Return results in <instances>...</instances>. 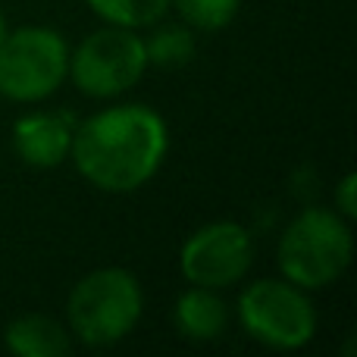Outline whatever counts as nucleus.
Masks as SVG:
<instances>
[{"instance_id":"1","label":"nucleus","mask_w":357,"mask_h":357,"mask_svg":"<svg viewBox=\"0 0 357 357\" xmlns=\"http://www.w3.org/2000/svg\"><path fill=\"white\" fill-rule=\"evenodd\" d=\"M167 154V119L148 104H116L75 123L69 160L91 188L129 195L160 173Z\"/></svg>"},{"instance_id":"2","label":"nucleus","mask_w":357,"mask_h":357,"mask_svg":"<svg viewBox=\"0 0 357 357\" xmlns=\"http://www.w3.org/2000/svg\"><path fill=\"white\" fill-rule=\"evenodd\" d=\"M142 314V282L123 266L91 270L73 285L66 298V329L88 348H110L123 342L138 326Z\"/></svg>"},{"instance_id":"3","label":"nucleus","mask_w":357,"mask_h":357,"mask_svg":"<svg viewBox=\"0 0 357 357\" xmlns=\"http://www.w3.org/2000/svg\"><path fill=\"white\" fill-rule=\"evenodd\" d=\"M354 232L351 222L329 207H304L285 226L276 248V264L289 282L304 291L333 285L351 266Z\"/></svg>"},{"instance_id":"4","label":"nucleus","mask_w":357,"mask_h":357,"mask_svg":"<svg viewBox=\"0 0 357 357\" xmlns=\"http://www.w3.org/2000/svg\"><path fill=\"white\" fill-rule=\"evenodd\" d=\"M69 75V44L50 25H22L0 41V98L38 104Z\"/></svg>"},{"instance_id":"5","label":"nucleus","mask_w":357,"mask_h":357,"mask_svg":"<svg viewBox=\"0 0 357 357\" xmlns=\"http://www.w3.org/2000/svg\"><path fill=\"white\" fill-rule=\"evenodd\" d=\"M238 323L254 342L273 351H298L317 335V307L301 285L289 279H257L235 304Z\"/></svg>"},{"instance_id":"6","label":"nucleus","mask_w":357,"mask_h":357,"mask_svg":"<svg viewBox=\"0 0 357 357\" xmlns=\"http://www.w3.org/2000/svg\"><path fill=\"white\" fill-rule=\"evenodd\" d=\"M148 73L144 38L135 29L104 25L91 31L79 47L69 50V75L73 85L88 98H119L142 82Z\"/></svg>"},{"instance_id":"7","label":"nucleus","mask_w":357,"mask_h":357,"mask_svg":"<svg viewBox=\"0 0 357 357\" xmlns=\"http://www.w3.org/2000/svg\"><path fill=\"white\" fill-rule=\"evenodd\" d=\"M254 264V238L241 222L216 220L195 229L178 251V273L188 285L229 289L241 282Z\"/></svg>"},{"instance_id":"8","label":"nucleus","mask_w":357,"mask_h":357,"mask_svg":"<svg viewBox=\"0 0 357 357\" xmlns=\"http://www.w3.org/2000/svg\"><path fill=\"white\" fill-rule=\"evenodd\" d=\"M75 119L69 113H22L13 123V151L31 169H54L69 160Z\"/></svg>"},{"instance_id":"9","label":"nucleus","mask_w":357,"mask_h":357,"mask_svg":"<svg viewBox=\"0 0 357 357\" xmlns=\"http://www.w3.org/2000/svg\"><path fill=\"white\" fill-rule=\"evenodd\" d=\"M173 326L182 339L216 342L229 329V304L216 295V289L188 285V291L176 298Z\"/></svg>"},{"instance_id":"10","label":"nucleus","mask_w":357,"mask_h":357,"mask_svg":"<svg viewBox=\"0 0 357 357\" xmlns=\"http://www.w3.org/2000/svg\"><path fill=\"white\" fill-rule=\"evenodd\" d=\"M3 345L16 357H66L73 351L69 329L60 320L44 314L16 317L3 329Z\"/></svg>"},{"instance_id":"11","label":"nucleus","mask_w":357,"mask_h":357,"mask_svg":"<svg viewBox=\"0 0 357 357\" xmlns=\"http://www.w3.org/2000/svg\"><path fill=\"white\" fill-rule=\"evenodd\" d=\"M104 25H119V29H151L167 16L173 0H85Z\"/></svg>"},{"instance_id":"12","label":"nucleus","mask_w":357,"mask_h":357,"mask_svg":"<svg viewBox=\"0 0 357 357\" xmlns=\"http://www.w3.org/2000/svg\"><path fill=\"white\" fill-rule=\"evenodd\" d=\"M151 35L144 38V54H148V66L176 69L195 60V35L188 25H151Z\"/></svg>"},{"instance_id":"13","label":"nucleus","mask_w":357,"mask_h":357,"mask_svg":"<svg viewBox=\"0 0 357 357\" xmlns=\"http://www.w3.org/2000/svg\"><path fill=\"white\" fill-rule=\"evenodd\" d=\"M182 22L197 31H222L238 16L241 0H173Z\"/></svg>"},{"instance_id":"14","label":"nucleus","mask_w":357,"mask_h":357,"mask_svg":"<svg viewBox=\"0 0 357 357\" xmlns=\"http://www.w3.org/2000/svg\"><path fill=\"white\" fill-rule=\"evenodd\" d=\"M333 204H335V213L345 216L348 222L357 220V173L354 169H348L345 176L339 178V185H335L333 191Z\"/></svg>"},{"instance_id":"15","label":"nucleus","mask_w":357,"mask_h":357,"mask_svg":"<svg viewBox=\"0 0 357 357\" xmlns=\"http://www.w3.org/2000/svg\"><path fill=\"white\" fill-rule=\"evenodd\" d=\"M6 31H10V29H6V19H3V13H0V41H3Z\"/></svg>"}]
</instances>
